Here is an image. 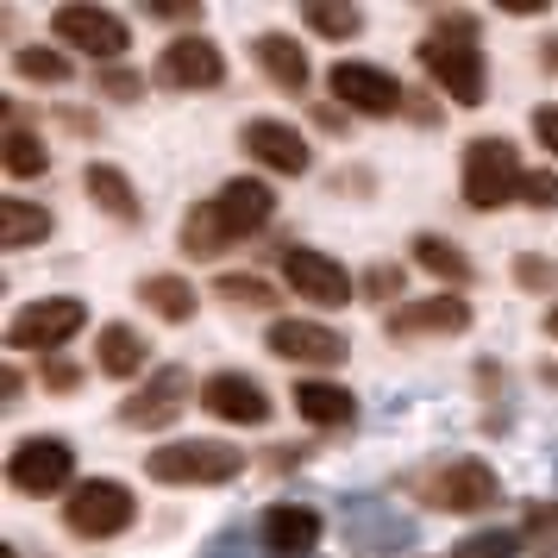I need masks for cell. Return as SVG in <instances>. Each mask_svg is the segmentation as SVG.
Listing matches in <instances>:
<instances>
[{"label": "cell", "instance_id": "obj_3", "mask_svg": "<svg viewBox=\"0 0 558 558\" xmlns=\"http://www.w3.org/2000/svg\"><path fill=\"white\" fill-rule=\"evenodd\" d=\"M132 521H138V496L113 477H82L76 489L63 496V527L76 533V539H113V533H126Z\"/></svg>", "mask_w": 558, "mask_h": 558}, {"label": "cell", "instance_id": "obj_2", "mask_svg": "<svg viewBox=\"0 0 558 558\" xmlns=\"http://www.w3.org/2000/svg\"><path fill=\"white\" fill-rule=\"evenodd\" d=\"M239 471H245V446H227V439H170L145 458L151 483H232Z\"/></svg>", "mask_w": 558, "mask_h": 558}, {"label": "cell", "instance_id": "obj_25", "mask_svg": "<svg viewBox=\"0 0 558 558\" xmlns=\"http://www.w3.org/2000/svg\"><path fill=\"white\" fill-rule=\"evenodd\" d=\"M414 264H421V270H427V277H439V282H471V257L458 252L452 239H439V232H421V239H414Z\"/></svg>", "mask_w": 558, "mask_h": 558}, {"label": "cell", "instance_id": "obj_11", "mask_svg": "<svg viewBox=\"0 0 558 558\" xmlns=\"http://www.w3.org/2000/svg\"><path fill=\"white\" fill-rule=\"evenodd\" d=\"M151 76L163 82V88L202 95V88H220V82H227V57H220V45H214V38H202V32H182V38H170V45H163V57H157Z\"/></svg>", "mask_w": 558, "mask_h": 558}, {"label": "cell", "instance_id": "obj_14", "mask_svg": "<svg viewBox=\"0 0 558 558\" xmlns=\"http://www.w3.org/2000/svg\"><path fill=\"white\" fill-rule=\"evenodd\" d=\"M202 408L214 421H227V427H264L270 421V396H264V383L245 377V371H214L202 383Z\"/></svg>", "mask_w": 558, "mask_h": 558}, {"label": "cell", "instance_id": "obj_4", "mask_svg": "<svg viewBox=\"0 0 558 558\" xmlns=\"http://www.w3.org/2000/svg\"><path fill=\"white\" fill-rule=\"evenodd\" d=\"M521 182H527V170H521V157H514L508 138H471L464 145V202L477 214H489L502 202H521Z\"/></svg>", "mask_w": 558, "mask_h": 558}, {"label": "cell", "instance_id": "obj_40", "mask_svg": "<svg viewBox=\"0 0 558 558\" xmlns=\"http://www.w3.org/2000/svg\"><path fill=\"white\" fill-rule=\"evenodd\" d=\"M0 383H7V402H20V389H26V377H20V364H7V377H0Z\"/></svg>", "mask_w": 558, "mask_h": 558}, {"label": "cell", "instance_id": "obj_27", "mask_svg": "<svg viewBox=\"0 0 558 558\" xmlns=\"http://www.w3.org/2000/svg\"><path fill=\"white\" fill-rule=\"evenodd\" d=\"M13 76L38 82V88H57V82H70V57L57 51V45H20L13 51Z\"/></svg>", "mask_w": 558, "mask_h": 558}, {"label": "cell", "instance_id": "obj_36", "mask_svg": "<svg viewBox=\"0 0 558 558\" xmlns=\"http://www.w3.org/2000/svg\"><path fill=\"white\" fill-rule=\"evenodd\" d=\"M533 138L558 157V107H533Z\"/></svg>", "mask_w": 558, "mask_h": 558}, {"label": "cell", "instance_id": "obj_9", "mask_svg": "<svg viewBox=\"0 0 558 558\" xmlns=\"http://www.w3.org/2000/svg\"><path fill=\"white\" fill-rule=\"evenodd\" d=\"M282 282H289V295H302V302H314V307L357 302V277L345 264H332L327 252H314V245H289V252H282Z\"/></svg>", "mask_w": 558, "mask_h": 558}, {"label": "cell", "instance_id": "obj_7", "mask_svg": "<svg viewBox=\"0 0 558 558\" xmlns=\"http://www.w3.org/2000/svg\"><path fill=\"white\" fill-rule=\"evenodd\" d=\"M82 327H88V307H82L76 295H45V302L20 307V314L7 320V345H13V352H57V345H70Z\"/></svg>", "mask_w": 558, "mask_h": 558}, {"label": "cell", "instance_id": "obj_31", "mask_svg": "<svg viewBox=\"0 0 558 558\" xmlns=\"http://www.w3.org/2000/svg\"><path fill=\"white\" fill-rule=\"evenodd\" d=\"M521 546H527L521 533L496 527V533H471V539H464V546H458L452 558H514V553H521Z\"/></svg>", "mask_w": 558, "mask_h": 558}, {"label": "cell", "instance_id": "obj_42", "mask_svg": "<svg viewBox=\"0 0 558 558\" xmlns=\"http://www.w3.org/2000/svg\"><path fill=\"white\" fill-rule=\"evenodd\" d=\"M546 332H553V339H558V307H553V314H546Z\"/></svg>", "mask_w": 558, "mask_h": 558}, {"label": "cell", "instance_id": "obj_32", "mask_svg": "<svg viewBox=\"0 0 558 558\" xmlns=\"http://www.w3.org/2000/svg\"><path fill=\"white\" fill-rule=\"evenodd\" d=\"M521 202H527L533 214H553V207H558V177H553V170H527V182H521Z\"/></svg>", "mask_w": 558, "mask_h": 558}, {"label": "cell", "instance_id": "obj_19", "mask_svg": "<svg viewBox=\"0 0 558 558\" xmlns=\"http://www.w3.org/2000/svg\"><path fill=\"white\" fill-rule=\"evenodd\" d=\"M252 57H257V70L277 82V88H289V95H302L307 82H314V63H307V51L289 38V32H257Z\"/></svg>", "mask_w": 558, "mask_h": 558}, {"label": "cell", "instance_id": "obj_28", "mask_svg": "<svg viewBox=\"0 0 558 558\" xmlns=\"http://www.w3.org/2000/svg\"><path fill=\"white\" fill-rule=\"evenodd\" d=\"M227 245H232V239L220 232V220H214V207H207V202L182 214V252H189V257H220Z\"/></svg>", "mask_w": 558, "mask_h": 558}, {"label": "cell", "instance_id": "obj_6", "mask_svg": "<svg viewBox=\"0 0 558 558\" xmlns=\"http://www.w3.org/2000/svg\"><path fill=\"white\" fill-rule=\"evenodd\" d=\"M327 88H332V101L345 107V113H364V120H389V113L408 107V88L389 76V70L352 63V57H339V63L327 70Z\"/></svg>", "mask_w": 558, "mask_h": 558}, {"label": "cell", "instance_id": "obj_21", "mask_svg": "<svg viewBox=\"0 0 558 558\" xmlns=\"http://www.w3.org/2000/svg\"><path fill=\"white\" fill-rule=\"evenodd\" d=\"M82 189H88V202L101 207L107 220H120V227H138L145 202L132 195L126 170H113V163H88V170H82Z\"/></svg>", "mask_w": 558, "mask_h": 558}, {"label": "cell", "instance_id": "obj_39", "mask_svg": "<svg viewBox=\"0 0 558 558\" xmlns=\"http://www.w3.org/2000/svg\"><path fill=\"white\" fill-rule=\"evenodd\" d=\"M151 20H170V26L189 20V26H195V20H202V7H151Z\"/></svg>", "mask_w": 558, "mask_h": 558}, {"label": "cell", "instance_id": "obj_38", "mask_svg": "<svg viewBox=\"0 0 558 558\" xmlns=\"http://www.w3.org/2000/svg\"><path fill=\"white\" fill-rule=\"evenodd\" d=\"M45 383H51V389H76L82 371L76 364H63V357H45Z\"/></svg>", "mask_w": 558, "mask_h": 558}, {"label": "cell", "instance_id": "obj_29", "mask_svg": "<svg viewBox=\"0 0 558 558\" xmlns=\"http://www.w3.org/2000/svg\"><path fill=\"white\" fill-rule=\"evenodd\" d=\"M302 20H307V32H320V38H352V32H364V13L357 7H302Z\"/></svg>", "mask_w": 558, "mask_h": 558}, {"label": "cell", "instance_id": "obj_41", "mask_svg": "<svg viewBox=\"0 0 558 558\" xmlns=\"http://www.w3.org/2000/svg\"><path fill=\"white\" fill-rule=\"evenodd\" d=\"M539 63H546V70H558V45H546V51H539Z\"/></svg>", "mask_w": 558, "mask_h": 558}, {"label": "cell", "instance_id": "obj_1", "mask_svg": "<svg viewBox=\"0 0 558 558\" xmlns=\"http://www.w3.org/2000/svg\"><path fill=\"white\" fill-rule=\"evenodd\" d=\"M421 70L439 95H452L458 107H483L489 95V70H483V45L471 13H446L439 26L421 38Z\"/></svg>", "mask_w": 558, "mask_h": 558}, {"label": "cell", "instance_id": "obj_15", "mask_svg": "<svg viewBox=\"0 0 558 558\" xmlns=\"http://www.w3.org/2000/svg\"><path fill=\"white\" fill-rule=\"evenodd\" d=\"M207 207H214L220 232H227L232 245H239V239H252V232L270 227V214H277V195H270V182H257V177H232L220 195H207Z\"/></svg>", "mask_w": 558, "mask_h": 558}, {"label": "cell", "instance_id": "obj_24", "mask_svg": "<svg viewBox=\"0 0 558 558\" xmlns=\"http://www.w3.org/2000/svg\"><path fill=\"white\" fill-rule=\"evenodd\" d=\"M138 295H145V307H151L157 320H170V327H182V320H195V282L170 277V270H157V277L138 282Z\"/></svg>", "mask_w": 558, "mask_h": 558}, {"label": "cell", "instance_id": "obj_34", "mask_svg": "<svg viewBox=\"0 0 558 558\" xmlns=\"http://www.w3.org/2000/svg\"><path fill=\"white\" fill-rule=\"evenodd\" d=\"M371 302H389V295H402V264H377V270H364V282H357Z\"/></svg>", "mask_w": 558, "mask_h": 558}, {"label": "cell", "instance_id": "obj_10", "mask_svg": "<svg viewBox=\"0 0 558 558\" xmlns=\"http://www.w3.org/2000/svg\"><path fill=\"white\" fill-rule=\"evenodd\" d=\"M421 489H427V508H446V514H483V508H496V496H502V483H496V471L483 458L439 464Z\"/></svg>", "mask_w": 558, "mask_h": 558}, {"label": "cell", "instance_id": "obj_20", "mask_svg": "<svg viewBox=\"0 0 558 558\" xmlns=\"http://www.w3.org/2000/svg\"><path fill=\"white\" fill-rule=\"evenodd\" d=\"M295 414L307 427H352L357 421V402L345 383H327V377H302L295 383Z\"/></svg>", "mask_w": 558, "mask_h": 558}, {"label": "cell", "instance_id": "obj_18", "mask_svg": "<svg viewBox=\"0 0 558 558\" xmlns=\"http://www.w3.org/2000/svg\"><path fill=\"white\" fill-rule=\"evenodd\" d=\"M314 546H320V514L307 502L264 508V553L270 558H307Z\"/></svg>", "mask_w": 558, "mask_h": 558}, {"label": "cell", "instance_id": "obj_23", "mask_svg": "<svg viewBox=\"0 0 558 558\" xmlns=\"http://www.w3.org/2000/svg\"><path fill=\"white\" fill-rule=\"evenodd\" d=\"M45 239H51V207L26 202V195L0 202V245L7 252H26V245H45Z\"/></svg>", "mask_w": 558, "mask_h": 558}, {"label": "cell", "instance_id": "obj_26", "mask_svg": "<svg viewBox=\"0 0 558 558\" xmlns=\"http://www.w3.org/2000/svg\"><path fill=\"white\" fill-rule=\"evenodd\" d=\"M7 177H45V170H51V145H45V138H38V132H26L20 126V120H13V126H7Z\"/></svg>", "mask_w": 558, "mask_h": 558}, {"label": "cell", "instance_id": "obj_22", "mask_svg": "<svg viewBox=\"0 0 558 558\" xmlns=\"http://www.w3.org/2000/svg\"><path fill=\"white\" fill-rule=\"evenodd\" d=\"M95 371L101 377H113V383H132L138 371H145V339L132 327H101V339H95Z\"/></svg>", "mask_w": 558, "mask_h": 558}, {"label": "cell", "instance_id": "obj_13", "mask_svg": "<svg viewBox=\"0 0 558 558\" xmlns=\"http://www.w3.org/2000/svg\"><path fill=\"white\" fill-rule=\"evenodd\" d=\"M264 345L282 357V364H302V371H332L345 364V332H332L327 320H277L264 332Z\"/></svg>", "mask_w": 558, "mask_h": 558}, {"label": "cell", "instance_id": "obj_17", "mask_svg": "<svg viewBox=\"0 0 558 558\" xmlns=\"http://www.w3.org/2000/svg\"><path fill=\"white\" fill-rule=\"evenodd\" d=\"M245 157L252 163H264L270 177H302L307 163H314V151H307V138L289 120H245Z\"/></svg>", "mask_w": 558, "mask_h": 558}, {"label": "cell", "instance_id": "obj_5", "mask_svg": "<svg viewBox=\"0 0 558 558\" xmlns=\"http://www.w3.org/2000/svg\"><path fill=\"white\" fill-rule=\"evenodd\" d=\"M7 483L20 496H63V489H76V446L57 439V433H32L7 458Z\"/></svg>", "mask_w": 558, "mask_h": 558}, {"label": "cell", "instance_id": "obj_35", "mask_svg": "<svg viewBox=\"0 0 558 558\" xmlns=\"http://www.w3.org/2000/svg\"><path fill=\"white\" fill-rule=\"evenodd\" d=\"M514 282H521V289H539V295H546V289L558 282V270L546 264V257H514Z\"/></svg>", "mask_w": 558, "mask_h": 558}, {"label": "cell", "instance_id": "obj_37", "mask_svg": "<svg viewBox=\"0 0 558 558\" xmlns=\"http://www.w3.org/2000/svg\"><path fill=\"white\" fill-rule=\"evenodd\" d=\"M527 533L553 546V539H558V508H527Z\"/></svg>", "mask_w": 558, "mask_h": 558}, {"label": "cell", "instance_id": "obj_30", "mask_svg": "<svg viewBox=\"0 0 558 558\" xmlns=\"http://www.w3.org/2000/svg\"><path fill=\"white\" fill-rule=\"evenodd\" d=\"M214 295L232 302V307H270V302H277V289H270L264 277H220V282H214Z\"/></svg>", "mask_w": 558, "mask_h": 558}, {"label": "cell", "instance_id": "obj_16", "mask_svg": "<svg viewBox=\"0 0 558 558\" xmlns=\"http://www.w3.org/2000/svg\"><path fill=\"white\" fill-rule=\"evenodd\" d=\"M464 327H471V302H464V295H446V289L383 314V332H389V339H427V332L446 339V332H464Z\"/></svg>", "mask_w": 558, "mask_h": 558}, {"label": "cell", "instance_id": "obj_12", "mask_svg": "<svg viewBox=\"0 0 558 558\" xmlns=\"http://www.w3.org/2000/svg\"><path fill=\"white\" fill-rule=\"evenodd\" d=\"M189 396L202 402L195 377H189L182 364H163V371H151V377H145V389H138V396H126V402H120V421H126V427H170L182 408H189Z\"/></svg>", "mask_w": 558, "mask_h": 558}, {"label": "cell", "instance_id": "obj_33", "mask_svg": "<svg viewBox=\"0 0 558 558\" xmlns=\"http://www.w3.org/2000/svg\"><path fill=\"white\" fill-rule=\"evenodd\" d=\"M95 82H101V95H113V101H138V95H145V76H132V70H120V63H107Z\"/></svg>", "mask_w": 558, "mask_h": 558}, {"label": "cell", "instance_id": "obj_8", "mask_svg": "<svg viewBox=\"0 0 558 558\" xmlns=\"http://www.w3.org/2000/svg\"><path fill=\"white\" fill-rule=\"evenodd\" d=\"M51 38L57 45H70L82 57H101V63H120L132 45L126 20L113 13V7H57L51 13Z\"/></svg>", "mask_w": 558, "mask_h": 558}]
</instances>
